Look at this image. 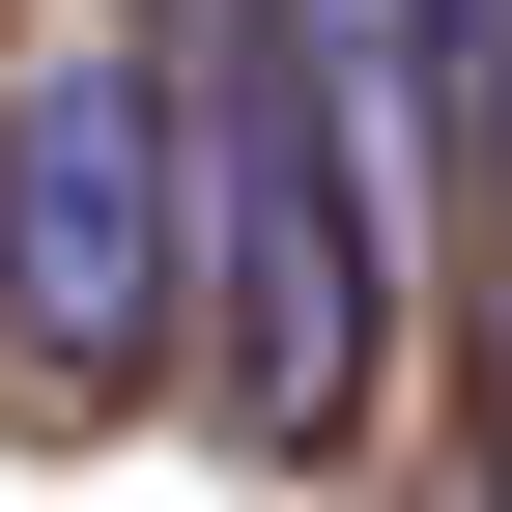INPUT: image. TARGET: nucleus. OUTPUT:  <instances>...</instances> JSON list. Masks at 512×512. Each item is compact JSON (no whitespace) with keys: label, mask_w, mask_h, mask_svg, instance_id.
<instances>
[{"label":"nucleus","mask_w":512,"mask_h":512,"mask_svg":"<svg viewBox=\"0 0 512 512\" xmlns=\"http://www.w3.org/2000/svg\"><path fill=\"white\" fill-rule=\"evenodd\" d=\"M171 143H200V313H228L256 456H342V427H370V285H399V200L342 171V114H313L256 29H171Z\"/></svg>","instance_id":"obj_1"},{"label":"nucleus","mask_w":512,"mask_h":512,"mask_svg":"<svg viewBox=\"0 0 512 512\" xmlns=\"http://www.w3.org/2000/svg\"><path fill=\"white\" fill-rule=\"evenodd\" d=\"M171 313H200V143H171V57L143 29H57L29 86H0V342L29 370H171Z\"/></svg>","instance_id":"obj_2"},{"label":"nucleus","mask_w":512,"mask_h":512,"mask_svg":"<svg viewBox=\"0 0 512 512\" xmlns=\"http://www.w3.org/2000/svg\"><path fill=\"white\" fill-rule=\"evenodd\" d=\"M427 29V114H512V0H399Z\"/></svg>","instance_id":"obj_3"}]
</instances>
